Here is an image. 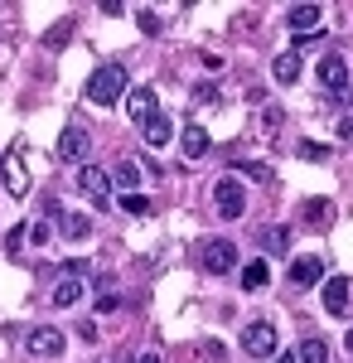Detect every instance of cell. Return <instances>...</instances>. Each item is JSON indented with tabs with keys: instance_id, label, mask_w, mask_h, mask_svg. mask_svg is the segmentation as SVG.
<instances>
[{
	"instance_id": "cell-1",
	"label": "cell",
	"mask_w": 353,
	"mask_h": 363,
	"mask_svg": "<svg viewBox=\"0 0 353 363\" xmlns=\"http://www.w3.org/2000/svg\"><path fill=\"white\" fill-rule=\"evenodd\" d=\"M121 92H126V68H116V63H102L87 78V102H97V107H111Z\"/></svg>"
},
{
	"instance_id": "cell-2",
	"label": "cell",
	"mask_w": 353,
	"mask_h": 363,
	"mask_svg": "<svg viewBox=\"0 0 353 363\" xmlns=\"http://www.w3.org/2000/svg\"><path fill=\"white\" fill-rule=\"evenodd\" d=\"M213 208H218V218H242V208H247V189H242V179L237 174H228V179H218L213 184Z\"/></svg>"
},
{
	"instance_id": "cell-3",
	"label": "cell",
	"mask_w": 353,
	"mask_h": 363,
	"mask_svg": "<svg viewBox=\"0 0 353 363\" xmlns=\"http://www.w3.org/2000/svg\"><path fill=\"white\" fill-rule=\"evenodd\" d=\"M237 242L232 238H213L208 247H203V272H213V277H228V272H237Z\"/></svg>"
},
{
	"instance_id": "cell-4",
	"label": "cell",
	"mask_w": 353,
	"mask_h": 363,
	"mask_svg": "<svg viewBox=\"0 0 353 363\" xmlns=\"http://www.w3.org/2000/svg\"><path fill=\"white\" fill-rule=\"evenodd\" d=\"M242 354L247 359H271L276 354V330L267 325V320H257V325L242 330Z\"/></svg>"
},
{
	"instance_id": "cell-5",
	"label": "cell",
	"mask_w": 353,
	"mask_h": 363,
	"mask_svg": "<svg viewBox=\"0 0 353 363\" xmlns=\"http://www.w3.org/2000/svg\"><path fill=\"white\" fill-rule=\"evenodd\" d=\"M78 189L92 199L97 208H107V203H111V179H107V169H97V165H82L78 169Z\"/></svg>"
},
{
	"instance_id": "cell-6",
	"label": "cell",
	"mask_w": 353,
	"mask_h": 363,
	"mask_svg": "<svg viewBox=\"0 0 353 363\" xmlns=\"http://www.w3.org/2000/svg\"><path fill=\"white\" fill-rule=\"evenodd\" d=\"M320 83H325L329 97H344V92H349V63L339 54H325L320 58Z\"/></svg>"
},
{
	"instance_id": "cell-7",
	"label": "cell",
	"mask_w": 353,
	"mask_h": 363,
	"mask_svg": "<svg viewBox=\"0 0 353 363\" xmlns=\"http://www.w3.org/2000/svg\"><path fill=\"white\" fill-rule=\"evenodd\" d=\"M25 349L34 359H58V354H63V335H58L54 325H39V330H29Z\"/></svg>"
},
{
	"instance_id": "cell-8",
	"label": "cell",
	"mask_w": 353,
	"mask_h": 363,
	"mask_svg": "<svg viewBox=\"0 0 353 363\" xmlns=\"http://www.w3.org/2000/svg\"><path fill=\"white\" fill-rule=\"evenodd\" d=\"M0 179H5V189L20 199L29 189V174H25V160H20V145L10 150V155H0Z\"/></svg>"
},
{
	"instance_id": "cell-9",
	"label": "cell",
	"mask_w": 353,
	"mask_h": 363,
	"mask_svg": "<svg viewBox=\"0 0 353 363\" xmlns=\"http://www.w3.org/2000/svg\"><path fill=\"white\" fill-rule=\"evenodd\" d=\"M155 112H160L155 87H131V92H126V116H131V121H140V126H145Z\"/></svg>"
},
{
	"instance_id": "cell-10",
	"label": "cell",
	"mask_w": 353,
	"mask_h": 363,
	"mask_svg": "<svg viewBox=\"0 0 353 363\" xmlns=\"http://www.w3.org/2000/svg\"><path fill=\"white\" fill-rule=\"evenodd\" d=\"M87 145H92V140H87L82 126H63V136H58V160H68V165H73V160L87 155Z\"/></svg>"
},
{
	"instance_id": "cell-11",
	"label": "cell",
	"mask_w": 353,
	"mask_h": 363,
	"mask_svg": "<svg viewBox=\"0 0 353 363\" xmlns=\"http://www.w3.org/2000/svg\"><path fill=\"white\" fill-rule=\"evenodd\" d=\"M349 296H353L349 277H325V310L329 315H344L349 310Z\"/></svg>"
},
{
	"instance_id": "cell-12",
	"label": "cell",
	"mask_w": 353,
	"mask_h": 363,
	"mask_svg": "<svg viewBox=\"0 0 353 363\" xmlns=\"http://www.w3.org/2000/svg\"><path fill=\"white\" fill-rule=\"evenodd\" d=\"M140 136H145V145H150V150H164V145H169V136H174V121H169L164 112H155L145 126H140Z\"/></svg>"
},
{
	"instance_id": "cell-13",
	"label": "cell",
	"mask_w": 353,
	"mask_h": 363,
	"mask_svg": "<svg viewBox=\"0 0 353 363\" xmlns=\"http://www.w3.org/2000/svg\"><path fill=\"white\" fill-rule=\"evenodd\" d=\"M320 277H325V262L320 257H296L291 262V286H315Z\"/></svg>"
},
{
	"instance_id": "cell-14",
	"label": "cell",
	"mask_w": 353,
	"mask_h": 363,
	"mask_svg": "<svg viewBox=\"0 0 353 363\" xmlns=\"http://www.w3.org/2000/svg\"><path fill=\"white\" fill-rule=\"evenodd\" d=\"M286 25L296 29V39L310 34V29H320V5H291V10H286Z\"/></svg>"
},
{
	"instance_id": "cell-15",
	"label": "cell",
	"mask_w": 353,
	"mask_h": 363,
	"mask_svg": "<svg viewBox=\"0 0 353 363\" xmlns=\"http://www.w3.org/2000/svg\"><path fill=\"white\" fill-rule=\"evenodd\" d=\"M208 145H213L208 131H203L198 121H189V126H184V155H189V160H203V155H208Z\"/></svg>"
},
{
	"instance_id": "cell-16",
	"label": "cell",
	"mask_w": 353,
	"mask_h": 363,
	"mask_svg": "<svg viewBox=\"0 0 353 363\" xmlns=\"http://www.w3.org/2000/svg\"><path fill=\"white\" fill-rule=\"evenodd\" d=\"M262 252H271V257H286L291 252V228H262Z\"/></svg>"
},
{
	"instance_id": "cell-17",
	"label": "cell",
	"mask_w": 353,
	"mask_h": 363,
	"mask_svg": "<svg viewBox=\"0 0 353 363\" xmlns=\"http://www.w3.org/2000/svg\"><path fill=\"white\" fill-rule=\"evenodd\" d=\"M271 73H276V83H281V87H286V83H296V78H300V54H296V49H286V54H276Z\"/></svg>"
},
{
	"instance_id": "cell-18",
	"label": "cell",
	"mask_w": 353,
	"mask_h": 363,
	"mask_svg": "<svg viewBox=\"0 0 353 363\" xmlns=\"http://www.w3.org/2000/svg\"><path fill=\"white\" fill-rule=\"evenodd\" d=\"M107 179H116V184H121V194H136V184H140V165H136V160H121V165L111 169Z\"/></svg>"
},
{
	"instance_id": "cell-19",
	"label": "cell",
	"mask_w": 353,
	"mask_h": 363,
	"mask_svg": "<svg viewBox=\"0 0 353 363\" xmlns=\"http://www.w3.org/2000/svg\"><path fill=\"white\" fill-rule=\"evenodd\" d=\"M78 301H82V281L63 277V281L54 286V306H58V310H68V306H78Z\"/></svg>"
},
{
	"instance_id": "cell-20",
	"label": "cell",
	"mask_w": 353,
	"mask_h": 363,
	"mask_svg": "<svg viewBox=\"0 0 353 363\" xmlns=\"http://www.w3.org/2000/svg\"><path fill=\"white\" fill-rule=\"evenodd\" d=\"M329 359H334V354H329L325 339H305V344L296 349V363H329Z\"/></svg>"
},
{
	"instance_id": "cell-21",
	"label": "cell",
	"mask_w": 353,
	"mask_h": 363,
	"mask_svg": "<svg viewBox=\"0 0 353 363\" xmlns=\"http://www.w3.org/2000/svg\"><path fill=\"white\" fill-rule=\"evenodd\" d=\"M267 281H271V267L267 262H247L242 267V291H262Z\"/></svg>"
},
{
	"instance_id": "cell-22",
	"label": "cell",
	"mask_w": 353,
	"mask_h": 363,
	"mask_svg": "<svg viewBox=\"0 0 353 363\" xmlns=\"http://www.w3.org/2000/svg\"><path fill=\"white\" fill-rule=\"evenodd\" d=\"M87 233H92L87 213H63V238H87Z\"/></svg>"
},
{
	"instance_id": "cell-23",
	"label": "cell",
	"mask_w": 353,
	"mask_h": 363,
	"mask_svg": "<svg viewBox=\"0 0 353 363\" xmlns=\"http://www.w3.org/2000/svg\"><path fill=\"white\" fill-rule=\"evenodd\" d=\"M25 238L34 242V247H49V238H54V228H49V218H44V223H29V228H25Z\"/></svg>"
},
{
	"instance_id": "cell-24",
	"label": "cell",
	"mask_w": 353,
	"mask_h": 363,
	"mask_svg": "<svg viewBox=\"0 0 353 363\" xmlns=\"http://www.w3.org/2000/svg\"><path fill=\"white\" fill-rule=\"evenodd\" d=\"M68 34H73V20H58V25L49 29V39H44V44H49V49H63V39H68Z\"/></svg>"
},
{
	"instance_id": "cell-25",
	"label": "cell",
	"mask_w": 353,
	"mask_h": 363,
	"mask_svg": "<svg viewBox=\"0 0 353 363\" xmlns=\"http://www.w3.org/2000/svg\"><path fill=\"white\" fill-rule=\"evenodd\" d=\"M242 174H247V179H257V184H267V179H271V165H262V160H242Z\"/></svg>"
},
{
	"instance_id": "cell-26",
	"label": "cell",
	"mask_w": 353,
	"mask_h": 363,
	"mask_svg": "<svg viewBox=\"0 0 353 363\" xmlns=\"http://www.w3.org/2000/svg\"><path fill=\"white\" fill-rule=\"evenodd\" d=\"M300 155H305V160H329V145H320V140H300Z\"/></svg>"
},
{
	"instance_id": "cell-27",
	"label": "cell",
	"mask_w": 353,
	"mask_h": 363,
	"mask_svg": "<svg viewBox=\"0 0 353 363\" xmlns=\"http://www.w3.org/2000/svg\"><path fill=\"white\" fill-rule=\"evenodd\" d=\"M121 208H126V213H145L150 199H145V194H121Z\"/></svg>"
},
{
	"instance_id": "cell-28",
	"label": "cell",
	"mask_w": 353,
	"mask_h": 363,
	"mask_svg": "<svg viewBox=\"0 0 353 363\" xmlns=\"http://www.w3.org/2000/svg\"><path fill=\"white\" fill-rule=\"evenodd\" d=\"M25 247V228H10V238H5V252H20Z\"/></svg>"
},
{
	"instance_id": "cell-29",
	"label": "cell",
	"mask_w": 353,
	"mask_h": 363,
	"mask_svg": "<svg viewBox=\"0 0 353 363\" xmlns=\"http://www.w3.org/2000/svg\"><path fill=\"white\" fill-rule=\"evenodd\" d=\"M213 97H218V87H208V83L194 87V102H213Z\"/></svg>"
},
{
	"instance_id": "cell-30",
	"label": "cell",
	"mask_w": 353,
	"mask_h": 363,
	"mask_svg": "<svg viewBox=\"0 0 353 363\" xmlns=\"http://www.w3.org/2000/svg\"><path fill=\"white\" fill-rule=\"evenodd\" d=\"M136 20H140V29H145V34H155V29H160V20H155V15H150V10H140Z\"/></svg>"
},
{
	"instance_id": "cell-31",
	"label": "cell",
	"mask_w": 353,
	"mask_h": 363,
	"mask_svg": "<svg viewBox=\"0 0 353 363\" xmlns=\"http://www.w3.org/2000/svg\"><path fill=\"white\" fill-rule=\"evenodd\" d=\"M203 359H208V363L223 359V344H218V339H208V344H203Z\"/></svg>"
},
{
	"instance_id": "cell-32",
	"label": "cell",
	"mask_w": 353,
	"mask_h": 363,
	"mask_svg": "<svg viewBox=\"0 0 353 363\" xmlns=\"http://www.w3.org/2000/svg\"><path fill=\"white\" fill-rule=\"evenodd\" d=\"M339 140H353V116H349V121H339Z\"/></svg>"
},
{
	"instance_id": "cell-33",
	"label": "cell",
	"mask_w": 353,
	"mask_h": 363,
	"mask_svg": "<svg viewBox=\"0 0 353 363\" xmlns=\"http://www.w3.org/2000/svg\"><path fill=\"white\" fill-rule=\"evenodd\" d=\"M136 363H160V354H140V359Z\"/></svg>"
},
{
	"instance_id": "cell-34",
	"label": "cell",
	"mask_w": 353,
	"mask_h": 363,
	"mask_svg": "<svg viewBox=\"0 0 353 363\" xmlns=\"http://www.w3.org/2000/svg\"><path fill=\"white\" fill-rule=\"evenodd\" d=\"M276 363H296V354H276Z\"/></svg>"
},
{
	"instance_id": "cell-35",
	"label": "cell",
	"mask_w": 353,
	"mask_h": 363,
	"mask_svg": "<svg viewBox=\"0 0 353 363\" xmlns=\"http://www.w3.org/2000/svg\"><path fill=\"white\" fill-rule=\"evenodd\" d=\"M344 344H349V349H353V330H349V335H344Z\"/></svg>"
}]
</instances>
